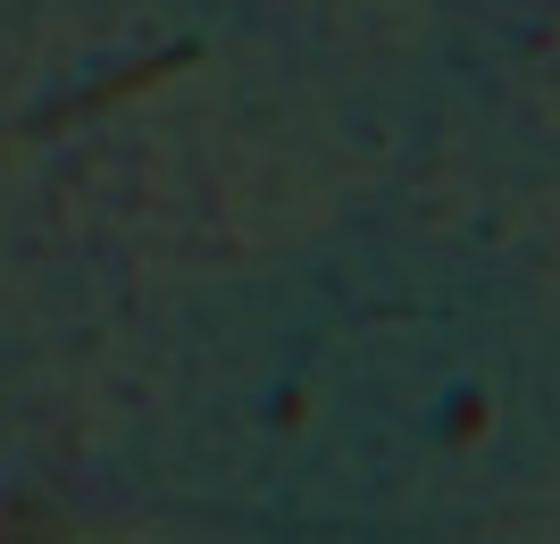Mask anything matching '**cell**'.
<instances>
[{
	"mask_svg": "<svg viewBox=\"0 0 560 544\" xmlns=\"http://www.w3.org/2000/svg\"><path fill=\"white\" fill-rule=\"evenodd\" d=\"M185 68V50H176V59H151V68H135V76H117L109 93L93 101V109H117V101H135V93H151V84H167V76Z\"/></svg>",
	"mask_w": 560,
	"mask_h": 544,
	"instance_id": "1",
	"label": "cell"
},
{
	"mask_svg": "<svg viewBox=\"0 0 560 544\" xmlns=\"http://www.w3.org/2000/svg\"><path fill=\"white\" fill-rule=\"evenodd\" d=\"M477 427H486V403H460V419H452V444H468Z\"/></svg>",
	"mask_w": 560,
	"mask_h": 544,
	"instance_id": "2",
	"label": "cell"
}]
</instances>
